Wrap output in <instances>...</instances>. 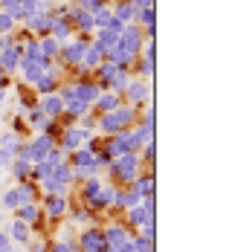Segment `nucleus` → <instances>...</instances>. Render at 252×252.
Segmentation results:
<instances>
[{
    "instance_id": "nucleus-1",
    "label": "nucleus",
    "mask_w": 252,
    "mask_h": 252,
    "mask_svg": "<svg viewBox=\"0 0 252 252\" xmlns=\"http://www.w3.org/2000/svg\"><path fill=\"white\" fill-rule=\"evenodd\" d=\"M15 218L24 223H29V226H35L38 223V218H41V209L35 206V203H21L18 209H15Z\"/></svg>"
},
{
    "instance_id": "nucleus-2",
    "label": "nucleus",
    "mask_w": 252,
    "mask_h": 252,
    "mask_svg": "<svg viewBox=\"0 0 252 252\" xmlns=\"http://www.w3.org/2000/svg\"><path fill=\"white\" fill-rule=\"evenodd\" d=\"M44 212H47V218H50V221H61L64 215H67V203H64V194H58V197H50Z\"/></svg>"
},
{
    "instance_id": "nucleus-3",
    "label": "nucleus",
    "mask_w": 252,
    "mask_h": 252,
    "mask_svg": "<svg viewBox=\"0 0 252 252\" xmlns=\"http://www.w3.org/2000/svg\"><path fill=\"white\" fill-rule=\"evenodd\" d=\"M12 238H15L18 244H26V241L32 238V226L15 218V221H12Z\"/></svg>"
},
{
    "instance_id": "nucleus-4",
    "label": "nucleus",
    "mask_w": 252,
    "mask_h": 252,
    "mask_svg": "<svg viewBox=\"0 0 252 252\" xmlns=\"http://www.w3.org/2000/svg\"><path fill=\"white\" fill-rule=\"evenodd\" d=\"M3 203H6V209H12V212H15V209H18V206L24 203V197H21V191H18V189H12V191H6Z\"/></svg>"
},
{
    "instance_id": "nucleus-5",
    "label": "nucleus",
    "mask_w": 252,
    "mask_h": 252,
    "mask_svg": "<svg viewBox=\"0 0 252 252\" xmlns=\"http://www.w3.org/2000/svg\"><path fill=\"white\" fill-rule=\"evenodd\" d=\"M9 244V229H0V247H6Z\"/></svg>"
},
{
    "instance_id": "nucleus-6",
    "label": "nucleus",
    "mask_w": 252,
    "mask_h": 252,
    "mask_svg": "<svg viewBox=\"0 0 252 252\" xmlns=\"http://www.w3.org/2000/svg\"><path fill=\"white\" fill-rule=\"evenodd\" d=\"M0 252H15V247H12V244H6V247H0Z\"/></svg>"
},
{
    "instance_id": "nucleus-7",
    "label": "nucleus",
    "mask_w": 252,
    "mask_h": 252,
    "mask_svg": "<svg viewBox=\"0 0 252 252\" xmlns=\"http://www.w3.org/2000/svg\"><path fill=\"white\" fill-rule=\"evenodd\" d=\"M0 223H3V215H0Z\"/></svg>"
}]
</instances>
